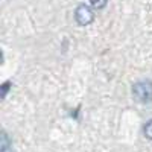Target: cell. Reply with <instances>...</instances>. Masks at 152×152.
Segmentation results:
<instances>
[{"label":"cell","instance_id":"6da1fadb","mask_svg":"<svg viewBox=\"0 0 152 152\" xmlns=\"http://www.w3.org/2000/svg\"><path fill=\"white\" fill-rule=\"evenodd\" d=\"M132 94L138 102H151L152 100V82L151 81H140L134 84L132 87Z\"/></svg>","mask_w":152,"mask_h":152},{"label":"cell","instance_id":"7a4b0ae2","mask_svg":"<svg viewBox=\"0 0 152 152\" xmlns=\"http://www.w3.org/2000/svg\"><path fill=\"white\" fill-rule=\"evenodd\" d=\"M75 18H76V21H78V24H81V26H88V24L94 20V14H93L90 6L79 5L75 11Z\"/></svg>","mask_w":152,"mask_h":152},{"label":"cell","instance_id":"3957f363","mask_svg":"<svg viewBox=\"0 0 152 152\" xmlns=\"http://www.w3.org/2000/svg\"><path fill=\"white\" fill-rule=\"evenodd\" d=\"M145 135L149 138V140H152V120H149L145 125Z\"/></svg>","mask_w":152,"mask_h":152},{"label":"cell","instance_id":"277c9868","mask_svg":"<svg viewBox=\"0 0 152 152\" xmlns=\"http://www.w3.org/2000/svg\"><path fill=\"white\" fill-rule=\"evenodd\" d=\"M90 2H91V5H93L96 9H102V8L107 5L108 0H90Z\"/></svg>","mask_w":152,"mask_h":152},{"label":"cell","instance_id":"5b68a950","mask_svg":"<svg viewBox=\"0 0 152 152\" xmlns=\"http://www.w3.org/2000/svg\"><path fill=\"white\" fill-rule=\"evenodd\" d=\"M8 90H9V82H5V84H3V87H2V97H5V96H6Z\"/></svg>","mask_w":152,"mask_h":152},{"label":"cell","instance_id":"8992f818","mask_svg":"<svg viewBox=\"0 0 152 152\" xmlns=\"http://www.w3.org/2000/svg\"><path fill=\"white\" fill-rule=\"evenodd\" d=\"M2 152H12V151L9 149V146H5V148H2Z\"/></svg>","mask_w":152,"mask_h":152}]
</instances>
